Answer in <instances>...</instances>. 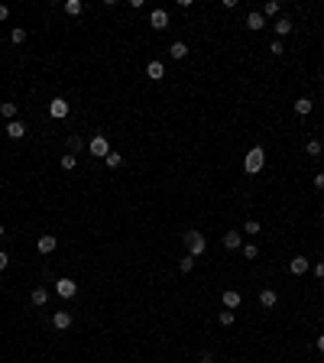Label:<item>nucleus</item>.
I'll use <instances>...</instances> for the list:
<instances>
[{"instance_id":"nucleus-1","label":"nucleus","mask_w":324,"mask_h":363,"mask_svg":"<svg viewBox=\"0 0 324 363\" xmlns=\"http://www.w3.org/2000/svg\"><path fill=\"white\" fill-rule=\"evenodd\" d=\"M262 165H266V149L262 146H253L247 153V159H243V169L250 172V175H256V172H262Z\"/></svg>"},{"instance_id":"nucleus-2","label":"nucleus","mask_w":324,"mask_h":363,"mask_svg":"<svg viewBox=\"0 0 324 363\" xmlns=\"http://www.w3.org/2000/svg\"><path fill=\"white\" fill-rule=\"evenodd\" d=\"M185 247H188V256H201L204 250H208V240H204V233L188 231L185 233Z\"/></svg>"},{"instance_id":"nucleus-3","label":"nucleus","mask_w":324,"mask_h":363,"mask_svg":"<svg viewBox=\"0 0 324 363\" xmlns=\"http://www.w3.org/2000/svg\"><path fill=\"white\" fill-rule=\"evenodd\" d=\"M55 292H59V298H75L78 295V282L68 276H62L59 282H55Z\"/></svg>"},{"instance_id":"nucleus-4","label":"nucleus","mask_w":324,"mask_h":363,"mask_svg":"<svg viewBox=\"0 0 324 363\" xmlns=\"http://www.w3.org/2000/svg\"><path fill=\"white\" fill-rule=\"evenodd\" d=\"M88 153H91V156H100V159H104V156L110 153V143H107V136H104V133H97V136H94L91 143H88Z\"/></svg>"},{"instance_id":"nucleus-5","label":"nucleus","mask_w":324,"mask_h":363,"mask_svg":"<svg viewBox=\"0 0 324 363\" xmlns=\"http://www.w3.org/2000/svg\"><path fill=\"white\" fill-rule=\"evenodd\" d=\"M68 100L65 98H52L49 100V117H55V120H62V117H68Z\"/></svg>"},{"instance_id":"nucleus-6","label":"nucleus","mask_w":324,"mask_h":363,"mask_svg":"<svg viewBox=\"0 0 324 363\" xmlns=\"http://www.w3.org/2000/svg\"><path fill=\"white\" fill-rule=\"evenodd\" d=\"M149 23H153V30H169V13H165V10H153V13H149Z\"/></svg>"},{"instance_id":"nucleus-7","label":"nucleus","mask_w":324,"mask_h":363,"mask_svg":"<svg viewBox=\"0 0 324 363\" xmlns=\"http://www.w3.org/2000/svg\"><path fill=\"white\" fill-rule=\"evenodd\" d=\"M289 269H292V276H305V272L311 269L308 256H292V263H289Z\"/></svg>"},{"instance_id":"nucleus-8","label":"nucleus","mask_w":324,"mask_h":363,"mask_svg":"<svg viewBox=\"0 0 324 363\" xmlns=\"http://www.w3.org/2000/svg\"><path fill=\"white\" fill-rule=\"evenodd\" d=\"M7 136L10 139H23L26 136V124H23V120H10V124H7Z\"/></svg>"},{"instance_id":"nucleus-9","label":"nucleus","mask_w":324,"mask_h":363,"mask_svg":"<svg viewBox=\"0 0 324 363\" xmlns=\"http://www.w3.org/2000/svg\"><path fill=\"white\" fill-rule=\"evenodd\" d=\"M224 247L227 250H240V247H243V233H240V231H227L224 233Z\"/></svg>"},{"instance_id":"nucleus-10","label":"nucleus","mask_w":324,"mask_h":363,"mask_svg":"<svg viewBox=\"0 0 324 363\" xmlns=\"http://www.w3.org/2000/svg\"><path fill=\"white\" fill-rule=\"evenodd\" d=\"M39 253H52L55 247H59V237H55V233H46V237H39Z\"/></svg>"},{"instance_id":"nucleus-11","label":"nucleus","mask_w":324,"mask_h":363,"mask_svg":"<svg viewBox=\"0 0 324 363\" xmlns=\"http://www.w3.org/2000/svg\"><path fill=\"white\" fill-rule=\"evenodd\" d=\"M262 26H266V16L259 13V10H253V13L247 16V30H253V33H259Z\"/></svg>"},{"instance_id":"nucleus-12","label":"nucleus","mask_w":324,"mask_h":363,"mask_svg":"<svg viewBox=\"0 0 324 363\" xmlns=\"http://www.w3.org/2000/svg\"><path fill=\"white\" fill-rule=\"evenodd\" d=\"M221 301H224V308H240V292H237V289H227V292L224 295H221Z\"/></svg>"},{"instance_id":"nucleus-13","label":"nucleus","mask_w":324,"mask_h":363,"mask_svg":"<svg viewBox=\"0 0 324 363\" xmlns=\"http://www.w3.org/2000/svg\"><path fill=\"white\" fill-rule=\"evenodd\" d=\"M311 110H315V100H311V98H298V100H295V114H298V117H308Z\"/></svg>"},{"instance_id":"nucleus-14","label":"nucleus","mask_w":324,"mask_h":363,"mask_svg":"<svg viewBox=\"0 0 324 363\" xmlns=\"http://www.w3.org/2000/svg\"><path fill=\"white\" fill-rule=\"evenodd\" d=\"M276 301H279V295L272 292V289H262V292H259V305H262L266 311H269V308H276Z\"/></svg>"},{"instance_id":"nucleus-15","label":"nucleus","mask_w":324,"mask_h":363,"mask_svg":"<svg viewBox=\"0 0 324 363\" xmlns=\"http://www.w3.org/2000/svg\"><path fill=\"white\" fill-rule=\"evenodd\" d=\"M52 325L59 328V331L71 328V311H55V315H52Z\"/></svg>"},{"instance_id":"nucleus-16","label":"nucleus","mask_w":324,"mask_h":363,"mask_svg":"<svg viewBox=\"0 0 324 363\" xmlns=\"http://www.w3.org/2000/svg\"><path fill=\"white\" fill-rule=\"evenodd\" d=\"M146 75L153 78V81H162V78H165V65H162V62H149L146 65Z\"/></svg>"},{"instance_id":"nucleus-17","label":"nucleus","mask_w":324,"mask_h":363,"mask_svg":"<svg viewBox=\"0 0 324 363\" xmlns=\"http://www.w3.org/2000/svg\"><path fill=\"white\" fill-rule=\"evenodd\" d=\"M0 117H3L7 124H10V120H16V104H10V100H7V104H0Z\"/></svg>"},{"instance_id":"nucleus-18","label":"nucleus","mask_w":324,"mask_h":363,"mask_svg":"<svg viewBox=\"0 0 324 363\" xmlns=\"http://www.w3.org/2000/svg\"><path fill=\"white\" fill-rule=\"evenodd\" d=\"M276 33H279V36H289V33H292V20L279 16V20H276Z\"/></svg>"},{"instance_id":"nucleus-19","label":"nucleus","mask_w":324,"mask_h":363,"mask_svg":"<svg viewBox=\"0 0 324 363\" xmlns=\"http://www.w3.org/2000/svg\"><path fill=\"white\" fill-rule=\"evenodd\" d=\"M120 163H124V156H120V153H114V149H110V153L104 156V165H107V169H117Z\"/></svg>"},{"instance_id":"nucleus-20","label":"nucleus","mask_w":324,"mask_h":363,"mask_svg":"<svg viewBox=\"0 0 324 363\" xmlns=\"http://www.w3.org/2000/svg\"><path fill=\"white\" fill-rule=\"evenodd\" d=\"M169 55H172V59H185V55H188V46H185V42H172Z\"/></svg>"},{"instance_id":"nucleus-21","label":"nucleus","mask_w":324,"mask_h":363,"mask_svg":"<svg viewBox=\"0 0 324 363\" xmlns=\"http://www.w3.org/2000/svg\"><path fill=\"white\" fill-rule=\"evenodd\" d=\"M81 10H85V3H81V0H65V13L78 16V13H81Z\"/></svg>"},{"instance_id":"nucleus-22","label":"nucleus","mask_w":324,"mask_h":363,"mask_svg":"<svg viewBox=\"0 0 324 363\" xmlns=\"http://www.w3.org/2000/svg\"><path fill=\"white\" fill-rule=\"evenodd\" d=\"M46 301H49L46 289H32V305H46Z\"/></svg>"},{"instance_id":"nucleus-23","label":"nucleus","mask_w":324,"mask_h":363,"mask_svg":"<svg viewBox=\"0 0 324 363\" xmlns=\"http://www.w3.org/2000/svg\"><path fill=\"white\" fill-rule=\"evenodd\" d=\"M259 13L266 16V20H269V16H279V3H276V0H269V3H266V7L259 10Z\"/></svg>"},{"instance_id":"nucleus-24","label":"nucleus","mask_w":324,"mask_h":363,"mask_svg":"<svg viewBox=\"0 0 324 363\" xmlns=\"http://www.w3.org/2000/svg\"><path fill=\"white\" fill-rule=\"evenodd\" d=\"M217 321H221L224 328H230V325H233V311H230V308H227V311H221V315H217Z\"/></svg>"},{"instance_id":"nucleus-25","label":"nucleus","mask_w":324,"mask_h":363,"mask_svg":"<svg viewBox=\"0 0 324 363\" xmlns=\"http://www.w3.org/2000/svg\"><path fill=\"white\" fill-rule=\"evenodd\" d=\"M243 256H247V260H256V256H259V247H256V243H247V247H243Z\"/></svg>"},{"instance_id":"nucleus-26","label":"nucleus","mask_w":324,"mask_h":363,"mask_svg":"<svg viewBox=\"0 0 324 363\" xmlns=\"http://www.w3.org/2000/svg\"><path fill=\"white\" fill-rule=\"evenodd\" d=\"M305 149H308L311 156H321V139H308V146H305Z\"/></svg>"},{"instance_id":"nucleus-27","label":"nucleus","mask_w":324,"mask_h":363,"mask_svg":"<svg viewBox=\"0 0 324 363\" xmlns=\"http://www.w3.org/2000/svg\"><path fill=\"white\" fill-rule=\"evenodd\" d=\"M178 269H182V272H192L194 269V256H185V260L178 263Z\"/></svg>"},{"instance_id":"nucleus-28","label":"nucleus","mask_w":324,"mask_h":363,"mask_svg":"<svg viewBox=\"0 0 324 363\" xmlns=\"http://www.w3.org/2000/svg\"><path fill=\"white\" fill-rule=\"evenodd\" d=\"M75 165H78V159H75V156H62V169H65V172H71Z\"/></svg>"},{"instance_id":"nucleus-29","label":"nucleus","mask_w":324,"mask_h":363,"mask_svg":"<svg viewBox=\"0 0 324 363\" xmlns=\"http://www.w3.org/2000/svg\"><path fill=\"white\" fill-rule=\"evenodd\" d=\"M269 52H272V55H282V52H286V46H282V39H272Z\"/></svg>"},{"instance_id":"nucleus-30","label":"nucleus","mask_w":324,"mask_h":363,"mask_svg":"<svg viewBox=\"0 0 324 363\" xmlns=\"http://www.w3.org/2000/svg\"><path fill=\"white\" fill-rule=\"evenodd\" d=\"M10 39H13L16 46H20V42H26V30H13V33H10Z\"/></svg>"},{"instance_id":"nucleus-31","label":"nucleus","mask_w":324,"mask_h":363,"mask_svg":"<svg viewBox=\"0 0 324 363\" xmlns=\"http://www.w3.org/2000/svg\"><path fill=\"white\" fill-rule=\"evenodd\" d=\"M243 233H259V221H247V224H243Z\"/></svg>"},{"instance_id":"nucleus-32","label":"nucleus","mask_w":324,"mask_h":363,"mask_svg":"<svg viewBox=\"0 0 324 363\" xmlns=\"http://www.w3.org/2000/svg\"><path fill=\"white\" fill-rule=\"evenodd\" d=\"M311 269H315V276H318V279H324V260H318V263L311 266Z\"/></svg>"},{"instance_id":"nucleus-33","label":"nucleus","mask_w":324,"mask_h":363,"mask_svg":"<svg viewBox=\"0 0 324 363\" xmlns=\"http://www.w3.org/2000/svg\"><path fill=\"white\" fill-rule=\"evenodd\" d=\"M315 188H318V192H324V172H318V175H315Z\"/></svg>"},{"instance_id":"nucleus-34","label":"nucleus","mask_w":324,"mask_h":363,"mask_svg":"<svg viewBox=\"0 0 324 363\" xmlns=\"http://www.w3.org/2000/svg\"><path fill=\"white\" fill-rule=\"evenodd\" d=\"M68 146H71V149H81L85 143H81V136H71V139H68Z\"/></svg>"},{"instance_id":"nucleus-35","label":"nucleus","mask_w":324,"mask_h":363,"mask_svg":"<svg viewBox=\"0 0 324 363\" xmlns=\"http://www.w3.org/2000/svg\"><path fill=\"white\" fill-rule=\"evenodd\" d=\"M7 263H10V260H7V253H3V250H0V272L7 269Z\"/></svg>"},{"instance_id":"nucleus-36","label":"nucleus","mask_w":324,"mask_h":363,"mask_svg":"<svg viewBox=\"0 0 324 363\" xmlns=\"http://www.w3.org/2000/svg\"><path fill=\"white\" fill-rule=\"evenodd\" d=\"M10 16V7H3V3H0V20H7Z\"/></svg>"},{"instance_id":"nucleus-37","label":"nucleus","mask_w":324,"mask_h":363,"mask_svg":"<svg viewBox=\"0 0 324 363\" xmlns=\"http://www.w3.org/2000/svg\"><path fill=\"white\" fill-rule=\"evenodd\" d=\"M201 363H214V357H211V354H201Z\"/></svg>"},{"instance_id":"nucleus-38","label":"nucleus","mask_w":324,"mask_h":363,"mask_svg":"<svg viewBox=\"0 0 324 363\" xmlns=\"http://www.w3.org/2000/svg\"><path fill=\"white\" fill-rule=\"evenodd\" d=\"M318 350H321V354H324V334H321V337H318Z\"/></svg>"},{"instance_id":"nucleus-39","label":"nucleus","mask_w":324,"mask_h":363,"mask_svg":"<svg viewBox=\"0 0 324 363\" xmlns=\"http://www.w3.org/2000/svg\"><path fill=\"white\" fill-rule=\"evenodd\" d=\"M3 237H7V231H3V224H0V243H3Z\"/></svg>"},{"instance_id":"nucleus-40","label":"nucleus","mask_w":324,"mask_h":363,"mask_svg":"<svg viewBox=\"0 0 324 363\" xmlns=\"http://www.w3.org/2000/svg\"><path fill=\"white\" fill-rule=\"evenodd\" d=\"M230 363H237V360H230Z\"/></svg>"}]
</instances>
